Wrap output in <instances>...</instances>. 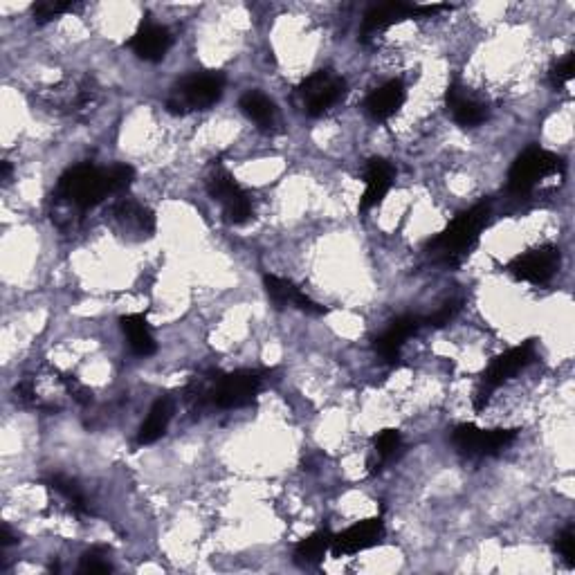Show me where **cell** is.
Segmentation results:
<instances>
[{
    "mask_svg": "<svg viewBox=\"0 0 575 575\" xmlns=\"http://www.w3.org/2000/svg\"><path fill=\"white\" fill-rule=\"evenodd\" d=\"M407 18H414V3H403V0H391V3H382L371 7L367 14H364V21L360 27V41L369 43L376 39L378 34L387 32L391 25H398L407 21Z\"/></svg>",
    "mask_w": 575,
    "mask_h": 575,
    "instance_id": "cell-13",
    "label": "cell"
},
{
    "mask_svg": "<svg viewBox=\"0 0 575 575\" xmlns=\"http://www.w3.org/2000/svg\"><path fill=\"white\" fill-rule=\"evenodd\" d=\"M225 84L227 81L221 72H194V75L180 79L171 88L167 97V111L173 115L207 111V108L221 102Z\"/></svg>",
    "mask_w": 575,
    "mask_h": 575,
    "instance_id": "cell-5",
    "label": "cell"
},
{
    "mask_svg": "<svg viewBox=\"0 0 575 575\" xmlns=\"http://www.w3.org/2000/svg\"><path fill=\"white\" fill-rule=\"evenodd\" d=\"M171 45L173 36L169 32V27H164L155 21H144L129 41V48L133 50L135 57L149 63H158L167 57Z\"/></svg>",
    "mask_w": 575,
    "mask_h": 575,
    "instance_id": "cell-12",
    "label": "cell"
},
{
    "mask_svg": "<svg viewBox=\"0 0 575 575\" xmlns=\"http://www.w3.org/2000/svg\"><path fill=\"white\" fill-rule=\"evenodd\" d=\"M445 104L447 111L452 113L454 122L463 126V129H472V126H479L488 120V106L465 93L459 84H452L447 88Z\"/></svg>",
    "mask_w": 575,
    "mask_h": 575,
    "instance_id": "cell-18",
    "label": "cell"
},
{
    "mask_svg": "<svg viewBox=\"0 0 575 575\" xmlns=\"http://www.w3.org/2000/svg\"><path fill=\"white\" fill-rule=\"evenodd\" d=\"M207 194L223 207V216L227 223L243 225L254 214L252 196L245 191L230 171L216 167L207 178Z\"/></svg>",
    "mask_w": 575,
    "mask_h": 575,
    "instance_id": "cell-7",
    "label": "cell"
},
{
    "mask_svg": "<svg viewBox=\"0 0 575 575\" xmlns=\"http://www.w3.org/2000/svg\"><path fill=\"white\" fill-rule=\"evenodd\" d=\"M575 77V54L569 52L567 57L560 59L549 72V79H551V86L553 88H562L567 86L569 81Z\"/></svg>",
    "mask_w": 575,
    "mask_h": 575,
    "instance_id": "cell-28",
    "label": "cell"
},
{
    "mask_svg": "<svg viewBox=\"0 0 575 575\" xmlns=\"http://www.w3.org/2000/svg\"><path fill=\"white\" fill-rule=\"evenodd\" d=\"M535 360V342L528 340L519 346H513L506 353L497 355L495 360L490 362V367L483 371V376L479 380V387L474 391L472 405L477 412H483V407L490 403V398L495 391L508 382L513 376H517L519 371L526 369L528 364Z\"/></svg>",
    "mask_w": 575,
    "mask_h": 575,
    "instance_id": "cell-6",
    "label": "cell"
},
{
    "mask_svg": "<svg viewBox=\"0 0 575 575\" xmlns=\"http://www.w3.org/2000/svg\"><path fill=\"white\" fill-rule=\"evenodd\" d=\"M490 223V205L479 203L470 207L468 212H461L445 230L432 239L430 254L436 263H443L447 268L461 266L465 257L479 243L481 232Z\"/></svg>",
    "mask_w": 575,
    "mask_h": 575,
    "instance_id": "cell-3",
    "label": "cell"
},
{
    "mask_svg": "<svg viewBox=\"0 0 575 575\" xmlns=\"http://www.w3.org/2000/svg\"><path fill=\"white\" fill-rule=\"evenodd\" d=\"M173 418V400L171 398H158L151 407L149 416L142 423L138 432V445H151L167 434V427Z\"/></svg>",
    "mask_w": 575,
    "mask_h": 575,
    "instance_id": "cell-22",
    "label": "cell"
},
{
    "mask_svg": "<svg viewBox=\"0 0 575 575\" xmlns=\"http://www.w3.org/2000/svg\"><path fill=\"white\" fill-rule=\"evenodd\" d=\"M48 486L57 492V495L66 501L70 510L79 517H90L93 515V508L88 506V501L84 497V492L79 490V486L72 479L63 477V474H54V477L48 479Z\"/></svg>",
    "mask_w": 575,
    "mask_h": 575,
    "instance_id": "cell-24",
    "label": "cell"
},
{
    "mask_svg": "<svg viewBox=\"0 0 575 575\" xmlns=\"http://www.w3.org/2000/svg\"><path fill=\"white\" fill-rule=\"evenodd\" d=\"M407 102V88L400 79H389L387 84L373 90V93L364 99V111L373 122H387L394 117L403 104Z\"/></svg>",
    "mask_w": 575,
    "mask_h": 575,
    "instance_id": "cell-17",
    "label": "cell"
},
{
    "mask_svg": "<svg viewBox=\"0 0 575 575\" xmlns=\"http://www.w3.org/2000/svg\"><path fill=\"white\" fill-rule=\"evenodd\" d=\"M346 95V79L333 70H317L315 75L301 81L297 97L308 117H319L340 104Z\"/></svg>",
    "mask_w": 575,
    "mask_h": 575,
    "instance_id": "cell-8",
    "label": "cell"
},
{
    "mask_svg": "<svg viewBox=\"0 0 575 575\" xmlns=\"http://www.w3.org/2000/svg\"><path fill=\"white\" fill-rule=\"evenodd\" d=\"M77 5L75 3H61V0H45V3H39L32 7L34 21L36 23H48L52 18H57L66 12H72Z\"/></svg>",
    "mask_w": 575,
    "mask_h": 575,
    "instance_id": "cell-27",
    "label": "cell"
},
{
    "mask_svg": "<svg viewBox=\"0 0 575 575\" xmlns=\"http://www.w3.org/2000/svg\"><path fill=\"white\" fill-rule=\"evenodd\" d=\"M9 173H12V167H9V162H3V173H0V178L9 180Z\"/></svg>",
    "mask_w": 575,
    "mask_h": 575,
    "instance_id": "cell-34",
    "label": "cell"
},
{
    "mask_svg": "<svg viewBox=\"0 0 575 575\" xmlns=\"http://www.w3.org/2000/svg\"><path fill=\"white\" fill-rule=\"evenodd\" d=\"M113 216L126 230H131L140 236H153L158 230V221L149 207H144L135 198H120L113 205Z\"/></svg>",
    "mask_w": 575,
    "mask_h": 575,
    "instance_id": "cell-19",
    "label": "cell"
},
{
    "mask_svg": "<svg viewBox=\"0 0 575 575\" xmlns=\"http://www.w3.org/2000/svg\"><path fill=\"white\" fill-rule=\"evenodd\" d=\"M396 169L394 164L385 158H371L364 167V194L360 200V212L378 207L394 185Z\"/></svg>",
    "mask_w": 575,
    "mask_h": 575,
    "instance_id": "cell-15",
    "label": "cell"
},
{
    "mask_svg": "<svg viewBox=\"0 0 575 575\" xmlns=\"http://www.w3.org/2000/svg\"><path fill=\"white\" fill-rule=\"evenodd\" d=\"M382 537H385V522H382V517L364 519V522L353 524L346 528V531L333 535L331 553L335 558H349V555H358L371 549V546L380 544Z\"/></svg>",
    "mask_w": 575,
    "mask_h": 575,
    "instance_id": "cell-11",
    "label": "cell"
},
{
    "mask_svg": "<svg viewBox=\"0 0 575 575\" xmlns=\"http://www.w3.org/2000/svg\"><path fill=\"white\" fill-rule=\"evenodd\" d=\"M239 106L243 115L263 131H272L279 124V111L275 102H272L268 95H263L261 90H248V93H243Z\"/></svg>",
    "mask_w": 575,
    "mask_h": 575,
    "instance_id": "cell-20",
    "label": "cell"
},
{
    "mask_svg": "<svg viewBox=\"0 0 575 575\" xmlns=\"http://www.w3.org/2000/svg\"><path fill=\"white\" fill-rule=\"evenodd\" d=\"M61 382L66 385L68 389V394L77 400V403L81 407H88L90 403H93V391H90L88 387L81 385V382L77 378H70V376H61Z\"/></svg>",
    "mask_w": 575,
    "mask_h": 575,
    "instance_id": "cell-30",
    "label": "cell"
},
{
    "mask_svg": "<svg viewBox=\"0 0 575 575\" xmlns=\"http://www.w3.org/2000/svg\"><path fill=\"white\" fill-rule=\"evenodd\" d=\"M331 544V531H315L295 546V562L301 564V567H317V564H322L324 555L331 551Z\"/></svg>",
    "mask_w": 575,
    "mask_h": 575,
    "instance_id": "cell-23",
    "label": "cell"
},
{
    "mask_svg": "<svg viewBox=\"0 0 575 575\" xmlns=\"http://www.w3.org/2000/svg\"><path fill=\"white\" fill-rule=\"evenodd\" d=\"M263 286H266V292L272 304L277 308H286V306H295L301 313L308 315H326L328 310L324 306H319L317 301L310 299L306 292H301L299 286L292 284L286 277H277V275H266L263 277Z\"/></svg>",
    "mask_w": 575,
    "mask_h": 575,
    "instance_id": "cell-16",
    "label": "cell"
},
{
    "mask_svg": "<svg viewBox=\"0 0 575 575\" xmlns=\"http://www.w3.org/2000/svg\"><path fill=\"white\" fill-rule=\"evenodd\" d=\"M423 326H425L423 317H418V315L398 317L389 324L387 331L378 337L376 344H373V349H376L382 362L396 364L400 360V351H403V346L407 344L409 337L416 335Z\"/></svg>",
    "mask_w": 575,
    "mask_h": 575,
    "instance_id": "cell-14",
    "label": "cell"
},
{
    "mask_svg": "<svg viewBox=\"0 0 575 575\" xmlns=\"http://www.w3.org/2000/svg\"><path fill=\"white\" fill-rule=\"evenodd\" d=\"M14 394H16V398H18V400H21V403L36 405V394H34V385H32V380H23V382H18L16 389H14Z\"/></svg>",
    "mask_w": 575,
    "mask_h": 575,
    "instance_id": "cell-32",
    "label": "cell"
},
{
    "mask_svg": "<svg viewBox=\"0 0 575 575\" xmlns=\"http://www.w3.org/2000/svg\"><path fill=\"white\" fill-rule=\"evenodd\" d=\"M120 194L113 180L111 169H99L95 164L84 162L77 167H70L59 178L54 187V203L75 209L84 214L88 209L102 205L108 196Z\"/></svg>",
    "mask_w": 575,
    "mask_h": 575,
    "instance_id": "cell-2",
    "label": "cell"
},
{
    "mask_svg": "<svg viewBox=\"0 0 575 575\" xmlns=\"http://www.w3.org/2000/svg\"><path fill=\"white\" fill-rule=\"evenodd\" d=\"M14 542H16V537L12 535V531H9L7 526L0 528V546H3V549H7V546H12Z\"/></svg>",
    "mask_w": 575,
    "mask_h": 575,
    "instance_id": "cell-33",
    "label": "cell"
},
{
    "mask_svg": "<svg viewBox=\"0 0 575 575\" xmlns=\"http://www.w3.org/2000/svg\"><path fill=\"white\" fill-rule=\"evenodd\" d=\"M400 445H403V436L398 430H382L373 436V456L369 459L371 472H378V465L389 461L400 450Z\"/></svg>",
    "mask_w": 575,
    "mask_h": 575,
    "instance_id": "cell-25",
    "label": "cell"
},
{
    "mask_svg": "<svg viewBox=\"0 0 575 575\" xmlns=\"http://www.w3.org/2000/svg\"><path fill=\"white\" fill-rule=\"evenodd\" d=\"M555 549L564 558V562L573 567L575 564V533H573V526H567L564 531L558 535V542H555Z\"/></svg>",
    "mask_w": 575,
    "mask_h": 575,
    "instance_id": "cell-29",
    "label": "cell"
},
{
    "mask_svg": "<svg viewBox=\"0 0 575 575\" xmlns=\"http://www.w3.org/2000/svg\"><path fill=\"white\" fill-rule=\"evenodd\" d=\"M266 380V373L257 369H241L234 373H212L189 382L185 400L194 409H241L254 403Z\"/></svg>",
    "mask_w": 575,
    "mask_h": 575,
    "instance_id": "cell-1",
    "label": "cell"
},
{
    "mask_svg": "<svg viewBox=\"0 0 575 575\" xmlns=\"http://www.w3.org/2000/svg\"><path fill=\"white\" fill-rule=\"evenodd\" d=\"M567 164L558 153L542 149L540 144L528 146L524 153L517 155L513 167L508 171V191L515 196H528L551 178H562Z\"/></svg>",
    "mask_w": 575,
    "mask_h": 575,
    "instance_id": "cell-4",
    "label": "cell"
},
{
    "mask_svg": "<svg viewBox=\"0 0 575 575\" xmlns=\"http://www.w3.org/2000/svg\"><path fill=\"white\" fill-rule=\"evenodd\" d=\"M459 304L456 301H450V304H445L441 310H436L434 315L430 317H423V322L425 326H445V324H450L452 319L456 317V313H459Z\"/></svg>",
    "mask_w": 575,
    "mask_h": 575,
    "instance_id": "cell-31",
    "label": "cell"
},
{
    "mask_svg": "<svg viewBox=\"0 0 575 575\" xmlns=\"http://www.w3.org/2000/svg\"><path fill=\"white\" fill-rule=\"evenodd\" d=\"M562 254L555 245H540L524 254H519L508 263V275H513L517 281H526L533 286H546L560 270Z\"/></svg>",
    "mask_w": 575,
    "mask_h": 575,
    "instance_id": "cell-10",
    "label": "cell"
},
{
    "mask_svg": "<svg viewBox=\"0 0 575 575\" xmlns=\"http://www.w3.org/2000/svg\"><path fill=\"white\" fill-rule=\"evenodd\" d=\"M452 445L468 459H488L513 445L517 430H481L472 423H461L452 430Z\"/></svg>",
    "mask_w": 575,
    "mask_h": 575,
    "instance_id": "cell-9",
    "label": "cell"
},
{
    "mask_svg": "<svg viewBox=\"0 0 575 575\" xmlns=\"http://www.w3.org/2000/svg\"><path fill=\"white\" fill-rule=\"evenodd\" d=\"M120 326H122L124 335L129 337V346L135 355H140V358H149V355L158 351V344H155V337L151 333L149 319H146L142 313L124 315L120 319Z\"/></svg>",
    "mask_w": 575,
    "mask_h": 575,
    "instance_id": "cell-21",
    "label": "cell"
},
{
    "mask_svg": "<svg viewBox=\"0 0 575 575\" xmlns=\"http://www.w3.org/2000/svg\"><path fill=\"white\" fill-rule=\"evenodd\" d=\"M81 573H111L113 567L111 562H108V549L104 546H93V549L84 553V558H81Z\"/></svg>",
    "mask_w": 575,
    "mask_h": 575,
    "instance_id": "cell-26",
    "label": "cell"
}]
</instances>
